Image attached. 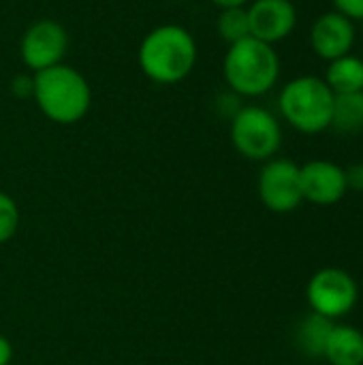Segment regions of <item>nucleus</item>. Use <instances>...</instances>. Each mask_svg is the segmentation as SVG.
<instances>
[{"label": "nucleus", "mask_w": 363, "mask_h": 365, "mask_svg": "<svg viewBox=\"0 0 363 365\" xmlns=\"http://www.w3.org/2000/svg\"><path fill=\"white\" fill-rule=\"evenodd\" d=\"M9 90L15 98H32L34 92V77L32 73H19L11 79Z\"/></svg>", "instance_id": "obj_18"}, {"label": "nucleus", "mask_w": 363, "mask_h": 365, "mask_svg": "<svg viewBox=\"0 0 363 365\" xmlns=\"http://www.w3.org/2000/svg\"><path fill=\"white\" fill-rule=\"evenodd\" d=\"M336 94L319 75L289 79L278 94L282 120L302 135H319L332 128Z\"/></svg>", "instance_id": "obj_4"}, {"label": "nucleus", "mask_w": 363, "mask_h": 365, "mask_svg": "<svg viewBox=\"0 0 363 365\" xmlns=\"http://www.w3.org/2000/svg\"><path fill=\"white\" fill-rule=\"evenodd\" d=\"M306 299L312 312L338 321L357 306L359 287L349 272L340 267H323L308 280Z\"/></svg>", "instance_id": "obj_6"}, {"label": "nucleus", "mask_w": 363, "mask_h": 365, "mask_svg": "<svg viewBox=\"0 0 363 365\" xmlns=\"http://www.w3.org/2000/svg\"><path fill=\"white\" fill-rule=\"evenodd\" d=\"M216 32L227 45H233V43L250 36V24H248L246 6L220 9V13L216 17Z\"/></svg>", "instance_id": "obj_16"}, {"label": "nucleus", "mask_w": 363, "mask_h": 365, "mask_svg": "<svg viewBox=\"0 0 363 365\" xmlns=\"http://www.w3.org/2000/svg\"><path fill=\"white\" fill-rule=\"evenodd\" d=\"M257 192L261 203L274 214L295 212L302 203L300 165L291 158H270L263 163L257 180Z\"/></svg>", "instance_id": "obj_7"}, {"label": "nucleus", "mask_w": 363, "mask_h": 365, "mask_svg": "<svg viewBox=\"0 0 363 365\" xmlns=\"http://www.w3.org/2000/svg\"><path fill=\"white\" fill-rule=\"evenodd\" d=\"M11 361H13V344L4 336H0V365H9Z\"/></svg>", "instance_id": "obj_21"}, {"label": "nucleus", "mask_w": 363, "mask_h": 365, "mask_svg": "<svg viewBox=\"0 0 363 365\" xmlns=\"http://www.w3.org/2000/svg\"><path fill=\"white\" fill-rule=\"evenodd\" d=\"M323 79L334 90V94L363 92V58L357 53H347L327 62Z\"/></svg>", "instance_id": "obj_13"}, {"label": "nucleus", "mask_w": 363, "mask_h": 365, "mask_svg": "<svg viewBox=\"0 0 363 365\" xmlns=\"http://www.w3.org/2000/svg\"><path fill=\"white\" fill-rule=\"evenodd\" d=\"M347 171V184H349V190H363V163H355L351 167L344 169Z\"/></svg>", "instance_id": "obj_20"}, {"label": "nucleus", "mask_w": 363, "mask_h": 365, "mask_svg": "<svg viewBox=\"0 0 363 365\" xmlns=\"http://www.w3.org/2000/svg\"><path fill=\"white\" fill-rule=\"evenodd\" d=\"M334 325H336V321L321 317L317 312H310L308 317H304L300 321V325L295 329L297 349L308 357H323V351H325V344H327V338H329Z\"/></svg>", "instance_id": "obj_14"}, {"label": "nucleus", "mask_w": 363, "mask_h": 365, "mask_svg": "<svg viewBox=\"0 0 363 365\" xmlns=\"http://www.w3.org/2000/svg\"><path fill=\"white\" fill-rule=\"evenodd\" d=\"M250 36L270 43L289 38L297 28V6L293 0H252L246 6Z\"/></svg>", "instance_id": "obj_11"}, {"label": "nucleus", "mask_w": 363, "mask_h": 365, "mask_svg": "<svg viewBox=\"0 0 363 365\" xmlns=\"http://www.w3.org/2000/svg\"><path fill=\"white\" fill-rule=\"evenodd\" d=\"M310 49L317 58L332 62L347 53H353L357 43V24L338 11L321 13L310 26Z\"/></svg>", "instance_id": "obj_10"}, {"label": "nucleus", "mask_w": 363, "mask_h": 365, "mask_svg": "<svg viewBox=\"0 0 363 365\" xmlns=\"http://www.w3.org/2000/svg\"><path fill=\"white\" fill-rule=\"evenodd\" d=\"M68 49V32L56 19L32 21L19 38V58L30 73L45 71L64 60Z\"/></svg>", "instance_id": "obj_8"}, {"label": "nucleus", "mask_w": 363, "mask_h": 365, "mask_svg": "<svg viewBox=\"0 0 363 365\" xmlns=\"http://www.w3.org/2000/svg\"><path fill=\"white\" fill-rule=\"evenodd\" d=\"M197 41L180 24H160L139 43L137 62L141 73L160 86L184 81L197 64Z\"/></svg>", "instance_id": "obj_1"}, {"label": "nucleus", "mask_w": 363, "mask_h": 365, "mask_svg": "<svg viewBox=\"0 0 363 365\" xmlns=\"http://www.w3.org/2000/svg\"><path fill=\"white\" fill-rule=\"evenodd\" d=\"M332 128L338 133H357L363 128V92L336 94Z\"/></svg>", "instance_id": "obj_15"}, {"label": "nucleus", "mask_w": 363, "mask_h": 365, "mask_svg": "<svg viewBox=\"0 0 363 365\" xmlns=\"http://www.w3.org/2000/svg\"><path fill=\"white\" fill-rule=\"evenodd\" d=\"M218 9H235V6H248L252 0H210Z\"/></svg>", "instance_id": "obj_22"}, {"label": "nucleus", "mask_w": 363, "mask_h": 365, "mask_svg": "<svg viewBox=\"0 0 363 365\" xmlns=\"http://www.w3.org/2000/svg\"><path fill=\"white\" fill-rule=\"evenodd\" d=\"M19 229V207L15 199L0 190V246L6 244Z\"/></svg>", "instance_id": "obj_17"}, {"label": "nucleus", "mask_w": 363, "mask_h": 365, "mask_svg": "<svg viewBox=\"0 0 363 365\" xmlns=\"http://www.w3.org/2000/svg\"><path fill=\"white\" fill-rule=\"evenodd\" d=\"M223 77L240 98H259L272 92L280 79V56L274 45L246 36L227 47Z\"/></svg>", "instance_id": "obj_3"}, {"label": "nucleus", "mask_w": 363, "mask_h": 365, "mask_svg": "<svg viewBox=\"0 0 363 365\" xmlns=\"http://www.w3.org/2000/svg\"><path fill=\"white\" fill-rule=\"evenodd\" d=\"M332 4H334V11L347 15L355 24L363 21V0H332Z\"/></svg>", "instance_id": "obj_19"}, {"label": "nucleus", "mask_w": 363, "mask_h": 365, "mask_svg": "<svg viewBox=\"0 0 363 365\" xmlns=\"http://www.w3.org/2000/svg\"><path fill=\"white\" fill-rule=\"evenodd\" d=\"M300 184L304 201L321 207L340 203L349 192L344 167L327 158H315L300 165Z\"/></svg>", "instance_id": "obj_9"}, {"label": "nucleus", "mask_w": 363, "mask_h": 365, "mask_svg": "<svg viewBox=\"0 0 363 365\" xmlns=\"http://www.w3.org/2000/svg\"><path fill=\"white\" fill-rule=\"evenodd\" d=\"M235 152L248 160H270L282 145L280 120L261 105H242L231 115L229 126Z\"/></svg>", "instance_id": "obj_5"}, {"label": "nucleus", "mask_w": 363, "mask_h": 365, "mask_svg": "<svg viewBox=\"0 0 363 365\" xmlns=\"http://www.w3.org/2000/svg\"><path fill=\"white\" fill-rule=\"evenodd\" d=\"M32 101L39 111L53 124L71 126L81 122L92 107V88L83 73L71 64H56L32 73Z\"/></svg>", "instance_id": "obj_2"}, {"label": "nucleus", "mask_w": 363, "mask_h": 365, "mask_svg": "<svg viewBox=\"0 0 363 365\" xmlns=\"http://www.w3.org/2000/svg\"><path fill=\"white\" fill-rule=\"evenodd\" d=\"M323 359L329 365H363L362 329L336 323L327 338Z\"/></svg>", "instance_id": "obj_12"}]
</instances>
